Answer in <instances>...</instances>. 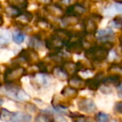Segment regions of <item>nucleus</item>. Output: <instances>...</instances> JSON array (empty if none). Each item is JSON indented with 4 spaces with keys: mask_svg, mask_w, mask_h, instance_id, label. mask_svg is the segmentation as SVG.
Wrapping results in <instances>:
<instances>
[{
    "mask_svg": "<svg viewBox=\"0 0 122 122\" xmlns=\"http://www.w3.org/2000/svg\"><path fill=\"white\" fill-rule=\"evenodd\" d=\"M26 73L25 68L16 65L12 67H8L5 70L3 79L7 85L8 84H16Z\"/></svg>",
    "mask_w": 122,
    "mask_h": 122,
    "instance_id": "1",
    "label": "nucleus"
},
{
    "mask_svg": "<svg viewBox=\"0 0 122 122\" xmlns=\"http://www.w3.org/2000/svg\"><path fill=\"white\" fill-rule=\"evenodd\" d=\"M85 57L94 62H102L109 56V51L102 46H94L87 49L85 52Z\"/></svg>",
    "mask_w": 122,
    "mask_h": 122,
    "instance_id": "2",
    "label": "nucleus"
},
{
    "mask_svg": "<svg viewBox=\"0 0 122 122\" xmlns=\"http://www.w3.org/2000/svg\"><path fill=\"white\" fill-rule=\"evenodd\" d=\"M18 58L27 63H31L38 61V53L34 49H23L18 54Z\"/></svg>",
    "mask_w": 122,
    "mask_h": 122,
    "instance_id": "3",
    "label": "nucleus"
},
{
    "mask_svg": "<svg viewBox=\"0 0 122 122\" xmlns=\"http://www.w3.org/2000/svg\"><path fill=\"white\" fill-rule=\"evenodd\" d=\"M78 107L81 111L85 113H93L96 111V106L91 99L81 98L78 101Z\"/></svg>",
    "mask_w": 122,
    "mask_h": 122,
    "instance_id": "4",
    "label": "nucleus"
},
{
    "mask_svg": "<svg viewBox=\"0 0 122 122\" xmlns=\"http://www.w3.org/2000/svg\"><path fill=\"white\" fill-rule=\"evenodd\" d=\"M64 45V42L54 34L52 35V37L45 40V47L49 50H53L54 51H59Z\"/></svg>",
    "mask_w": 122,
    "mask_h": 122,
    "instance_id": "5",
    "label": "nucleus"
},
{
    "mask_svg": "<svg viewBox=\"0 0 122 122\" xmlns=\"http://www.w3.org/2000/svg\"><path fill=\"white\" fill-rule=\"evenodd\" d=\"M103 75H104V73L100 72V73H98L94 77L86 79V80H85V84H86L87 88L91 91H94V92L100 88L102 80H103V78H104Z\"/></svg>",
    "mask_w": 122,
    "mask_h": 122,
    "instance_id": "6",
    "label": "nucleus"
},
{
    "mask_svg": "<svg viewBox=\"0 0 122 122\" xmlns=\"http://www.w3.org/2000/svg\"><path fill=\"white\" fill-rule=\"evenodd\" d=\"M66 51L70 53H75V54H80L84 50V45L81 39L78 40L70 41L65 45Z\"/></svg>",
    "mask_w": 122,
    "mask_h": 122,
    "instance_id": "7",
    "label": "nucleus"
},
{
    "mask_svg": "<svg viewBox=\"0 0 122 122\" xmlns=\"http://www.w3.org/2000/svg\"><path fill=\"white\" fill-rule=\"evenodd\" d=\"M69 86H71L72 88L75 89V90H84L86 88V84H85V80H83L80 76L75 75L71 76L68 81Z\"/></svg>",
    "mask_w": 122,
    "mask_h": 122,
    "instance_id": "8",
    "label": "nucleus"
},
{
    "mask_svg": "<svg viewBox=\"0 0 122 122\" xmlns=\"http://www.w3.org/2000/svg\"><path fill=\"white\" fill-rule=\"evenodd\" d=\"M85 8L84 6L80 4H73L70 5L66 9V15L67 16H70V17H77L81 16L82 14L85 13Z\"/></svg>",
    "mask_w": 122,
    "mask_h": 122,
    "instance_id": "9",
    "label": "nucleus"
},
{
    "mask_svg": "<svg viewBox=\"0 0 122 122\" xmlns=\"http://www.w3.org/2000/svg\"><path fill=\"white\" fill-rule=\"evenodd\" d=\"M11 122H32V116L23 111H17L13 113Z\"/></svg>",
    "mask_w": 122,
    "mask_h": 122,
    "instance_id": "10",
    "label": "nucleus"
},
{
    "mask_svg": "<svg viewBox=\"0 0 122 122\" xmlns=\"http://www.w3.org/2000/svg\"><path fill=\"white\" fill-rule=\"evenodd\" d=\"M62 67L67 72L69 76H75L76 73L79 71L78 70V66H77V64L71 61H65L64 62V64H62Z\"/></svg>",
    "mask_w": 122,
    "mask_h": 122,
    "instance_id": "11",
    "label": "nucleus"
},
{
    "mask_svg": "<svg viewBox=\"0 0 122 122\" xmlns=\"http://www.w3.org/2000/svg\"><path fill=\"white\" fill-rule=\"evenodd\" d=\"M102 83L104 84V85L108 86H110V87L111 86L117 87L121 83V77L116 76H113V75H109L108 76L103 78Z\"/></svg>",
    "mask_w": 122,
    "mask_h": 122,
    "instance_id": "12",
    "label": "nucleus"
},
{
    "mask_svg": "<svg viewBox=\"0 0 122 122\" xmlns=\"http://www.w3.org/2000/svg\"><path fill=\"white\" fill-rule=\"evenodd\" d=\"M114 36V32L111 29H101L99 32H97V37L99 40L104 41L105 42H109V40Z\"/></svg>",
    "mask_w": 122,
    "mask_h": 122,
    "instance_id": "13",
    "label": "nucleus"
},
{
    "mask_svg": "<svg viewBox=\"0 0 122 122\" xmlns=\"http://www.w3.org/2000/svg\"><path fill=\"white\" fill-rule=\"evenodd\" d=\"M97 31V23H95L94 19L92 18H88L87 20H85V32H86V34H94Z\"/></svg>",
    "mask_w": 122,
    "mask_h": 122,
    "instance_id": "14",
    "label": "nucleus"
},
{
    "mask_svg": "<svg viewBox=\"0 0 122 122\" xmlns=\"http://www.w3.org/2000/svg\"><path fill=\"white\" fill-rule=\"evenodd\" d=\"M61 95L66 99H75L78 96V91L72 88L70 86H67L61 91Z\"/></svg>",
    "mask_w": 122,
    "mask_h": 122,
    "instance_id": "15",
    "label": "nucleus"
},
{
    "mask_svg": "<svg viewBox=\"0 0 122 122\" xmlns=\"http://www.w3.org/2000/svg\"><path fill=\"white\" fill-rule=\"evenodd\" d=\"M108 72L110 75L122 77V65L119 63H112L108 68Z\"/></svg>",
    "mask_w": 122,
    "mask_h": 122,
    "instance_id": "16",
    "label": "nucleus"
},
{
    "mask_svg": "<svg viewBox=\"0 0 122 122\" xmlns=\"http://www.w3.org/2000/svg\"><path fill=\"white\" fill-rule=\"evenodd\" d=\"M7 3L9 4V6L14 7L18 10H21L28 7L29 0H7Z\"/></svg>",
    "mask_w": 122,
    "mask_h": 122,
    "instance_id": "17",
    "label": "nucleus"
},
{
    "mask_svg": "<svg viewBox=\"0 0 122 122\" xmlns=\"http://www.w3.org/2000/svg\"><path fill=\"white\" fill-rule=\"evenodd\" d=\"M53 74H54V76L56 78H58L60 81H65L66 79H68V77H69V75L67 74L66 71L63 69L62 66H55V67H54Z\"/></svg>",
    "mask_w": 122,
    "mask_h": 122,
    "instance_id": "18",
    "label": "nucleus"
},
{
    "mask_svg": "<svg viewBox=\"0 0 122 122\" xmlns=\"http://www.w3.org/2000/svg\"><path fill=\"white\" fill-rule=\"evenodd\" d=\"M45 9L53 16H59L63 13L62 8L58 4H52L45 6Z\"/></svg>",
    "mask_w": 122,
    "mask_h": 122,
    "instance_id": "19",
    "label": "nucleus"
},
{
    "mask_svg": "<svg viewBox=\"0 0 122 122\" xmlns=\"http://www.w3.org/2000/svg\"><path fill=\"white\" fill-rule=\"evenodd\" d=\"M13 116V113L9 111L5 108L0 109V120L3 122H9L12 121Z\"/></svg>",
    "mask_w": 122,
    "mask_h": 122,
    "instance_id": "20",
    "label": "nucleus"
},
{
    "mask_svg": "<svg viewBox=\"0 0 122 122\" xmlns=\"http://www.w3.org/2000/svg\"><path fill=\"white\" fill-rule=\"evenodd\" d=\"M34 122H54V118L51 114H39L34 118Z\"/></svg>",
    "mask_w": 122,
    "mask_h": 122,
    "instance_id": "21",
    "label": "nucleus"
},
{
    "mask_svg": "<svg viewBox=\"0 0 122 122\" xmlns=\"http://www.w3.org/2000/svg\"><path fill=\"white\" fill-rule=\"evenodd\" d=\"M29 45L30 47L34 49H39L43 47V43L41 42V39L39 37H36V36L31 37Z\"/></svg>",
    "mask_w": 122,
    "mask_h": 122,
    "instance_id": "22",
    "label": "nucleus"
},
{
    "mask_svg": "<svg viewBox=\"0 0 122 122\" xmlns=\"http://www.w3.org/2000/svg\"><path fill=\"white\" fill-rule=\"evenodd\" d=\"M5 12L8 16L12 17V18H18L22 14V12L18 10V8H14L12 6H8L5 8Z\"/></svg>",
    "mask_w": 122,
    "mask_h": 122,
    "instance_id": "23",
    "label": "nucleus"
},
{
    "mask_svg": "<svg viewBox=\"0 0 122 122\" xmlns=\"http://www.w3.org/2000/svg\"><path fill=\"white\" fill-rule=\"evenodd\" d=\"M61 23L64 26H74L79 23V20L75 17L67 16L61 19Z\"/></svg>",
    "mask_w": 122,
    "mask_h": 122,
    "instance_id": "24",
    "label": "nucleus"
},
{
    "mask_svg": "<svg viewBox=\"0 0 122 122\" xmlns=\"http://www.w3.org/2000/svg\"><path fill=\"white\" fill-rule=\"evenodd\" d=\"M12 37H13V40L14 42L18 44H21L25 40V34L19 32V31H16V32H13Z\"/></svg>",
    "mask_w": 122,
    "mask_h": 122,
    "instance_id": "25",
    "label": "nucleus"
},
{
    "mask_svg": "<svg viewBox=\"0 0 122 122\" xmlns=\"http://www.w3.org/2000/svg\"><path fill=\"white\" fill-rule=\"evenodd\" d=\"M35 81H37V83L39 84V85L46 86V85H48V83H49V79L48 78L46 74L41 73L35 76Z\"/></svg>",
    "mask_w": 122,
    "mask_h": 122,
    "instance_id": "26",
    "label": "nucleus"
},
{
    "mask_svg": "<svg viewBox=\"0 0 122 122\" xmlns=\"http://www.w3.org/2000/svg\"><path fill=\"white\" fill-rule=\"evenodd\" d=\"M10 40V34L8 31L2 30L0 31V45H3L9 42Z\"/></svg>",
    "mask_w": 122,
    "mask_h": 122,
    "instance_id": "27",
    "label": "nucleus"
},
{
    "mask_svg": "<svg viewBox=\"0 0 122 122\" xmlns=\"http://www.w3.org/2000/svg\"><path fill=\"white\" fill-rule=\"evenodd\" d=\"M94 119L97 122H110V116L104 112H99L95 115Z\"/></svg>",
    "mask_w": 122,
    "mask_h": 122,
    "instance_id": "28",
    "label": "nucleus"
},
{
    "mask_svg": "<svg viewBox=\"0 0 122 122\" xmlns=\"http://www.w3.org/2000/svg\"><path fill=\"white\" fill-rule=\"evenodd\" d=\"M72 121H73L72 122H91L90 118L86 117V116H83V115L80 116L79 117L74 118V119H72Z\"/></svg>",
    "mask_w": 122,
    "mask_h": 122,
    "instance_id": "29",
    "label": "nucleus"
},
{
    "mask_svg": "<svg viewBox=\"0 0 122 122\" xmlns=\"http://www.w3.org/2000/svg\"><path fill=\"white\" fill-rule=\"evenodd\" d=\"M115 111L117 113L122 114V101H118L115 105Z\"/></svg>",
    "mask_w": 122,
    "mask_h": 122,
    "instance_id": "30",
    "label": "nucleus"
},
{
    "mask_svg": "<svg viewBox=\"0 0 122 122\" xmlns=\"http://www.w3.org/2000/svg\"><path fill=\"white\" fill-rule=\"evenodd\" d=\"M117 89V94H118V97L120 98H122V82L116 87Z\"/></svg>",
    "mask_w": 122,
    "mask_h": 122,
    "instance_id": "31",
    "label": "nucleus"
},
{
    "mask_svg": "<svg viewBox=\"0 0 122 122\" xmlns=\"http://www.w3.org/2000/svg\"><path fill=\"white\" fill-rule=\"evenodd\" d=\"M115 9L119 13H122V3H116L115 5Z\"/></svg>",
    "mask_w": 122,
    "mask_h": 122,
    "instance_id": "32",
    "label": "nucleus"
},
{
    "mask_svg": "<svg viewBox=\"0 0 122 122\" xmlns=\"http://www.w3.org/2000/svg\"><path fill=\"white\" fill-rule=\"evenodd\" d=\"M54 122H67V121L63 117V116H57V118L54 119Z\"/></svg>",
    "mask_w": 122,
    "mask_h": 122,
    "instance_id": "33",
    "label": "nucleus"
},
{
    "mask_svg": "<svg viewBox=\"0 0 122 122\" xmlns=\"http://www.w3.org/2000/svg\"><path fill=\"white\" fill-rule=\"evenodd\" d=\"M73 1L74 0H60V3L64 5H68V4H70V3H73Z\"/></svg>",
    "mask_w": 122,
    "mask_h": 122,
    "instance_id": "34",
    "label": "nucleus"
},
{
    "mask_svg": "<svg viewBox=\"0 0 122 122\" xmlns=\"http://www.w3.org/2000/svg\"><path fill=\"white\" fill-rule=\"evenodd\" d=\"M38 2H39V3H44V4H46V3H49V2H51V0H37Z\"/></svg>",
    "mask_w": 122,
    "mask_h": 122,
    "instance_id": "35",
    "label": "nucleus"
},
{
    "mask_svg": "<svg viewBox=\"0 0 122 122\" xmlns=\"http://www.w3.org/2000/svg\"><path fill=\"white\" fill-rule=\"evenodd\" d=\"M3 24V18L0 16V26H2Z\"/></svg>",
    "mask_w": 122,
    "mask_h": 122,
    "instance_id": "36",
    "label": "nucleus"
},
{
    "mask_svg": "<svg viewBox=\"0 0 122 122\" xmlns=\"http://www.w3.org/2000/svg\"><path fill=\"white\" fill-rule=\"evenodd\" d=\"M3 101H3V98H2V97H0V106H1L3 104Z\"/></svg>",
    "mask_w": 122,
    "mask_h": 122,
    "instance_id": "37",
    "label": "nucleus"
},
{
    "mask_svg": "<svg viewBox=\"0 0 122 122\" xmlns=\"http://www.w3.org/2000/svg\"><path fill=\"white\" fill-rule=\"evenodd\" d=\"M118 2V3H122V0H116Z\"/></svg>",
    "mask_w": 122,
    "mask_h": 122,
    "instance_id": "38",
    "label": "nucleus"
},
{
    "mask_svg": "<svg viewBox=\"0 0 122 122\" xmlns=\"http://www.w3.org/2000/svg\"><path fill=\"white\" fill-rule=\"evenodd\" d=\"M120 42H121V44L122 45V36L121 37V38H120Z\"/></svg>",
    "mask_w": 122,
    "mask_h": 122,
    "instance_id": "39",
    "label": "nucleus"
},
{
    "mask_svg": "<svg viewBox=\"0 0 122 122\" xmlns=\"http://www.w3.org/2000/svg\"><path fill=\"white\" fill-rule=\"evenodd\" d=\"M94 1H102V0H94Z\"/></svg>",
    "mask_w": 122,
    "mask_h": 122,
    "instance_id": "40",
    "label": "nucleus"
},
{
    "mask_svg": "<svg viewBox=\"0 0 122 122\" xmlns=\"http://www.w3.org/2000/svg\"><path fill=\"white\" fill-rule=\"evenodd\" d=\"M1 85H2V84H1V82H0V86H1Z\"/></svg>",
    "mask_w": 122,
    "mask_h": 122,
    "instance_id": "41",
    "label": "nucleus"
}]
</instances>
